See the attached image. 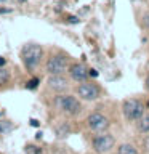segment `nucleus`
Returning a JSON list of instances; mask_svg holds the SVG:
<instances>
[{"label":"nucleus","mask_w":149,"mask_h":154,"mask_svg":"<svg viewBox=\"0 0 149 154\" xmlns=\"http://www.w3.org/2000/svg\"><path fill=\"white\" fill-rule=\"evenodd\" d=\"M21 58L27 69H34L42 60V48L37 43H27L21 50Z\"/></svg>","instance_id":"nucleus-1"},{"label":"nucleus","mask_w":149,"mask_h":154,"mask_svg":"<svg viewBox=\"0 0 149 154\" xmlns=\"http://www.w3.org/2000/svg\"><path fill=\"white\" fill-rule=\"evenodd\" d=\"M143 104L138 100H127L123 103V114L128 120H136L143 116Z\"/></svg>","instance_id":"nucleus-2"},{"label":"nucleus","mask_w":149,"mask_h":154,"mask_svg":"<svg viewBox=\"0 0 149 154\" xmlns=\"http://www.w3.org/2000/svg\"><path fill=\"white\" fill-rule=\"evenodd\" d=\"M66 67H67V58L64 55H55L47 63V71L53 75L62 74V72L66 71Z\"/></svg>","instance_id":"nucleus-3"},{"label":"nucleus","mask_w":149,"mask_h":154,"mask_svg":"<svg viewBox=\"0 0 149 154\" xmlns=\"http://www.w3.org/2000/svg\"><path fill=\"white\" fill-rule=\"evenodd\" d=\"M88 127L96 133H101V132H106L109 128V120L108 117H104L103 114L99 112H95L88 117Z\"/></svg>","instance_id":"nucleus-4"},{"label":"nucleus","mask_w":149,"mask_h":154,"mask_svg":"<svg viewBox=\"0 0 149 154\" xmlns=\"http://www.w3.org/2000/svg\"><path fill=\"white\" fill-rule=\"evenodd\" d=\"M56 101L61 106V109L71 116H75L80 111V103L74 96H59V98H56Z\"/></svg>","instance_id":"nucleus-5"},{"label":"nucleus","mask_w":149,"mask_h":154,"mask_svg":"<svg viewBox=\"0 0 149 154\" xmlns=\"http://www.w3.org/2000/svg\"><path fill=\"white\" fill-rule=\"evenodd\" d=\"M114 143H115V140L112 135H98L93 140V148L96 152H108L114 146Z\"/></svg>","instance_id":"nucleus-6"},{"label":"nucleus","mask_w":149,"mask_h":154,"mask_svg":"<svg viewBox=\"0 0 149 154\" xmlns=\"http://www.w3.org/2000/svg\"><path fill=\"white\" fill-rule=\"evenodd\" d=\"M77 93H79V96L84 100H95V98H98V95H99V88H98V85H95V84L84 82V84L79 85Z\"/></svg>","instance_id":"nucleus-7"},{"label":"nucleus","mask_w":149,"mask_h":154,"mask_svg":"<svg viewBox=\"0 0 149 154\" xmlns=\"http://www.w3.org/2000/svg\"><path fill=\"white\" fill-rule=\"evenodd\" d=\"M69 74H71L72 79L77 80V82H85L87 77L90 75V71L87 69L84 64L77 63V64H72V66L69 67Z\"/></svg>","instance_id":"nucleus-8"},{"label":"nucleus","mask_w":149,"mask_h":154,"mask_svg":"<svg viewBox=\"0 0 149 154\" xmlns=\"http://www.w3.org/2000/svg\"><path fill=\"white\" fill-rule=\"evenodd\" d=\"M48 87L51 90H56V91H61V90H66L67 88V80L62 79L61 74H56L53 75L50 80H48Z\"/></svg>","instance_id":"nucleus-9"},{"label":"nucleus","mask_w":149,"mask_h":154,"mask_svg":"<svg viewBox=\"0 0 149 154\" xmlns=\"http://www.w3.org/2000/svg\"><path fill=\"white\" fill-rule=\"evenodd\" d=\"M138 130L141 133H147L149 132V116H141V117H139Z\"/></svg>","instance_id":"nucleus-10"},{"label":"nucleus","mask_w":149,"mask_h":154,"mask_svg":"<svg viewBox=\"0 0 149 154\" xmlns=\"http://www.w3.org/2000/svg\"><path fill=\"white\" fill-rule=\"evenodd\" d=\"M117 154H139V152L132 146V144H122V146H119Z\"/></svg>","instance_id":"nucleus-11"},{"label":"nucleus","mask_w":149,"mask_h":154,"mask_svg":"<svg viewBox=\"0 0 149 154\" xmlns=\"http://www.w3.org/2000/svg\"><path fill=\"white\" fill-rule=\"evenodd\" d=\"M10 80V72L5 71L3 67H0V85H5Z\"/></svg>","instance_id":"nucleus-12"},{"label":"nucleus","mask_w":149,"mask_h":154,"mask_svg":"<svg viewBox=\"0 0 149 154\" xmlns=\"http://www.w3.org/2000/svg\"><path fill=\"white\" fill-rule=\"evenodd\" d=\"M37 85H38V79H37V77H34V79H31V80H29L27 84H26V88H29V90H34Z\"/></svg>","instance_id":"nucleus-13"},{"label":"nucleus","mask_w":149,"mask_h":154,"mask_svg":"<svg viewBox=\"0 0 149 154\" xmlns=\"http://www.w3.org/2000/svg\"><path fill=\"white\" fill-rule=\"evenodd\" d=\"M26 151H27V154H42V151L37 146H27Z\"/></svg>","instance_id":"nucleus-14"},{"label":"nucleus","mask_w":149,"mask_h":154,"mask_svg":"<svg viewBox=\"0 0 149 154\" xmlns=\"http://www.w3.org/2000/svg\"><path fill=\"white\" fill-rule=\"evenodd\" d=\"M8 130H10V124L0 122V132H8Z\"/></svg>","instance_id":"nucleus-15"},{"label":"nucleus","mask_w":149,"mask_h":154,"mask_svg":"<svg viewBox=\"0 0 149 154\" xmlns=\"http://www.w3.org/2000/svg\"><path fill=\"white\" fill-rule=\"evenodd\" d=\"M143 24H144V27H149V13H146L143 16Z\"/></svg>","instance_id":"nucleus-16"},{"label":"nucleus","mask_w":149,"mask_h":154,"mask_svg":"<svg viewBox=\"0 0 149 154\" xmlns=\"http://www.w3.org/2000/svg\"><path fill=\"white\" fill-rule=\"evenodd\" d=\"M90 77H98V71H96V69H90Z\"/></svg>","instance_id":"nucleus-17"},{"label":"nucleus","mask_w":149,"mask_h":154,"mask_svg":"<svg viewBox=\"0 0 149 154\" xmlns=\"http://www.w3.org/2000/svg\"><path fill=\"white\" fill-rule=\"evenodd\" d=\"M144 149H146V151L149 152V137H147L146 140H144Z\"/></svg>","instance_id":"nucleus-18"},{"label":"nucleus","mask_w":149,"mask_h":154,"mask_svg":"<svg viewBox=\"0 0 149 154\" xmlns=\"http://www.w3.org/2000/svg\"><path fill=\"white\" fill-rule=\"evenodd\" d=\"M10 11H11L10 8H2L0 7V14H5V13H10Z\"/></svg>","instance_id":"nucleus-19"},{"label":"nucleus","mask_w":149,"mask_h":154,"mask_svg":"<svg viewBox=\"0 0 149 154\" xmlns=\"http://www.w3.org/2000/svg\"><path fill=\"white\" fill-rule=\"evenodd\" d=\"M5 66V60H3V58H0V67H3Z\"/></svg>","instance_id":"nucleus-20"},{"label":"nucleus","mask_w":149,"mask_h":154,"mask_svg":"<svg viewBox=\"0 0 149 154\" xmlns=\"http://www.w3.org/2000/svg\"><path fill=\"white\" fill-rule=\"evenodd\" d=\"M69 21H71V23H77L79 19H77V18H72V16H71V18H69Z\"/></svg>","instance_id":"nucleus-21"},{"label":"nucleus","mask_w":149,"mask_h":154,"mask_svg":"<svg viewBox=\"0 0 149 154\" xmlns=\"http://www.w3.org/2000/svg\"><path fill=\"white\" fill-rule=\"evenodd\" d=\"M146 87H147V90H149V77H147V80H146Z\"/></svg>","instance_id":"nucleus-22"},{"label":"nucleus","mask_w":149,"mask_h":154,"mask_svg":"<svg viewBox=\"0 0 149 154\" xmlns=\"http://www.w3.org/2000/svg\"><path fill=\"white\" fill-rule=\"evenodd\" d=\"M19 2H26V0H19Z\"/></svg>","instance_id":"nucleus-23"},{"label":"nucleus","mask_w":149,"mask_h":154,"mask_svg":"<svg viewBox=\"0 0 149 154\" xmlns=\"http://www.w3.org/2000/svg\"><path fill=\"white\" fill-rule=\"evenodd\" d=\"M0 2H5V0H0Z\"/></svg>","instance_id":"nucleus-24"},{"label":"nucleus","mask_w":149,"mask_h":154,"mask_svg":"<svg viewBox=\"0 0 149 154\" xmlns=\"http://www.w3.org/2000/svg\"><path fill=\"white\" fill-rule=\"evenodd\" d=\"M147 106H149V101H147Z\"/></svg>","instance_id":"nucleus-25"}]
</instances>
